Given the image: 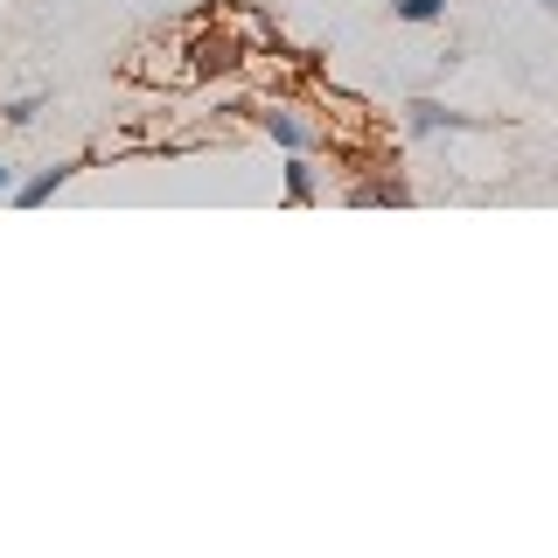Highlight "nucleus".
Returning a JSON list of instances; mask_svg holds the SVG:
<instances>
[{
	"label": "nucleus",
	"mask_w": 558,
	"mask_h": 558,
	"mask_svg": "<svg viewBox=\"0 0 558 558\" xmlns=\"http://www.w3.org/2000/svg\"><path fill=\"white\" fill-rule=\"evenodd\" d=\"M84 161H57V168H43V174H35V182H22V189H8V196L14 203H22V209H35V203H49V196H57V189L70 182V174H77Z\"/></svg>",
	"instance_id": "nucleus-1"
},
{
	"label": "nucleus",
	"mask_w": 558,
	"mask_h": 558,
	"mask_svg": "<svg viewBox=\"0 0 558 558\" xmlns=\"http://www.w3.org/2000/svg\"><path fill=\"white\" fill-rule=\"evenodd\" d=\"M258 126H266L272 140H287V147H307V126L287 112V105H258Z\"/></svg>",
	"instance_id": "nucleus-2"
},
{
	"label": "nucleus",
	"mask_w": 558,
	"mask_h": 558,
	"mask_svg": "<svg viewBox=\"0 0 558 558\" xmlns=\"http://www.w3.org/2000/svg\"><path fill=\"white\" fill-rule=\"evenodd\" d=\"M412 126L418 133H440V126H475V119H468V112H447V105H433V98H418L412 105Z\"/></svg>",
	"instance_id": "nucleus-3"
},
{
	"label": "nucleus",
	"mask_w": 558,
	"mask_h": 558,
	"mask_svg": "<svg viewBox=\"0 0 558 558\" xmlns=\"http://www.w3.org/2000/svg\"><path fill=\"white\" fill-rule=\"evenodd\" d=\"M189 57H196V77H209V70H217V63H223V70H231V63L244 57V49L231 43V35H223V43H196V49H189Z\"/></svg>",
	"instance_id": "nucleus-4"
},
{
	"label": "nucleus",
	"mask_w": 558,
	"mask_h": 558,
	"mask_svg": "<svg viewBox=\"0 0 558 558\" xmlns=\"http://www.w3.org/2000/svg\"><path fill=\"white\" fill-rule=\"evenodd\" d=\"M391 14H398V22H412V28H426V22H440V14H447V0H391Z\"/></svg>",
	"instance_id": "nucleus-5"
},
{
	"label": "nucleus",
	"mask_w": 558,
	"mask_h": 558,
	"mask_svg": "<svg viewBox=\"0 0 558 558\" xmlns=\"http://www.w3.org/2000/svg\"><path fill=\"white\" fill-rule=\"evenodd\" d=\"M287 196L293 203H314V168L307 161H287Z\"/></svg>",
	"instance_id": "nucleus-6"
},
{
	"label": "nucleus",
	"mask_w": 558,
	"mask_h": 558,
	"mask_svg": "<svg viewBox=\"0 0 558 558\" xmlns=\"http://www.w3.org/2000/svg\"><path fill=\"white\" fill-rule=\"evenodd\" d=\"M35 112H43V98H14L8 105V126H35Z\"/></svg>",
	"instance_id": "nucleus-7"
},
{
	"label": "nucleus",
	"mask_w": 558,
	"mask_h": 558,
	"mask_svg": "<svg viewBox=\"0 0 558 558\" xmlns=\"http://www.w3.org/2000/svg\"><path fill=\"white\" fill-rule=\"evenodd\" d=\"M8 189H14V174H8V161H0V196H8Z\"/></svg>",
	"instance_id": "nucleus-8"
}]
</instances>
